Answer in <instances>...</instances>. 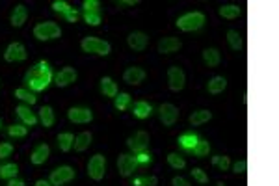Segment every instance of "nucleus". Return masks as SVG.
Here are the masks:
<instances>
[{"label": "nucleus", "mask_w": 279, "mask_h": 186, "mask_svg": "<svg viewBox=\"0 0 279 186\" xmlns=\"http://www.w3.org/2000/svg\"><path fill=\"white\" fill-rule=\"evenodd\" d=\"M52 82V69L49 65V62H37L34 67H30L25 73V84L26 88H30L32 93L45 92Z\"/></svg>", "instance_id": "obj_1"}, {"label": "nucleus", "mask_w": 279, "mask_h": 186, "mask_svg": "<svg viewBox=\"0 0 279 186\" xmlns=\"http://www.w3.org/2000/svg\"><path fill=\"white\" fill-rule=\"evenodd\" d=\"M205 21H207L205 13L190 11V13H185V15H181L177 19V28L183 30V32H195V30H199L205 25Z\"/></svg>", "instance_id": "obj_2"}, {"label": "nucleus", "mask_w": 279, "mask_h": 186, "mask_svg": "<svg viewBox=\"0 0 279 186\" xmlns=\"http://www.w3.org/2000/svg\"><path fill=\"white\" fill-rule=\"evenodd\" d=\"M82 51L88 52V54H97V56H108L112 52V45L104 39H99V37H93V35H88L82 39L80 43Z\"/></svg>", "instance_id": "obj_3"}, {"label": "nucleus", "mask_w": 279, "mask_h": 186, "mask_svg": "<svg viewBox=\"0 0 279 186\" xmlns=\"http://www.w3.org/2000/svg\"><path fill=\"white\" fill-rule=\"evenodd\" d=\"M62 35V28L60 25L47 21V23H39L34 26V37L39 41H51V39H58Z\"/></svg>", "instance_id": "obj_4"}, {"label": "nucleus", "mask_w": 279, "mask_h": 186, "mask_svg": "<svg viewBox=\"0 0 279 186\" xmlns=\"http://www.w3.org/2000/svg\"><path fill=\"white\" fill-rule=\"evenodd\" d=\"M76 177V171L71 166H60L54 171H51V177H49V183L52 186H63L71 183L73 179Z\"/></svg>", "instance_id": "obj_5"}, {"label": "nucleus", "mask_w": 279, "mask_h": 186, "mask_svg": "<svg viewBox=\"0 0 279 186\" xmlns=\"http://www.w3.org/2000/svg\"><path fill=\"white\" fill-rule=\"evenodd\" d=\"M106 173V158L102 155H93L88 162V175L93 181H102Z\"/></svg>", "instance_id": "obj_6"}, {"label": "nucleus", "mask_w": 279, "mask_h": 186, "mask_svg": "<svg viewBox=\"0 0 279 186\" xmlns=\"http://www.w3.org/2000/svg\"><path fill=\"white\" fill-rule=\"evenodd\" d=\"M149 144H151V138H149V134H147L145 130H138V132H134V134L127 140L128 149L134 153V155L147 151V149H149Z\"/></svg>", "instance_id": "obj_7"}, {"label": "nucleus", "mask_w": 279, "mask_h": 186, "mask_svg": "<svg viewBox=\"0 0 279 186\" xmlns=\"http://www.w3.org/2000/svg\"><path fill=\"white\" fill-rule=\"evenodd\" d=\"M168 86L171 92H183L185 90L186 75L179 65H173V67L168 69Z\"/></svg>", "instance_id": "obj_8"}, {"label": "nucleus", "mask_w": 279, "mask_h": 186, "mask_svg": "<svg viewBox=\"0 0 279 186\" xmlns=\"http://www.w3.org/2000/svg\"><path fill=\"white\" fill-rule=\"evenodd\" d=\"M28 58V52H26L25 45L23 43H9L8 49L4 51V60L9 62V63H17V62H25Z\"/></svg>", "instance_id": "obj_9"}, {"label": "nucleus", "mask_w": 279, "mask_h": 186, "mask_svg": "<svg viewBox=\"0 0 279 186\" xmlns=\"http://www.w3.org/2000/svg\"><path fill=\"white\" fill-rule=\"evenodd\" d=\"M158 118L166 127H173L179 119V108L171 102H164L158 108Z\"/></svg>", "instance_id": "obj_10"}, {"label": "nucleus", "mask_w": 279, "mask_h": 186, "mask_svg": "<svg viewBox=\"0 0 279 186\" xmlns=\"http://www.w3.org/2000/svg\"><path fill=\"white\" fill-rule=\"evenodd\" d=\"M67 118L71 123H76V125H86V123H92L93 119V112L90 108H84V106H73L69 108Z\"/></svg>", "instance_id": "obj_11"}, {"label": "nucleus", "mask_w": 279, "mask_h": 186, "mask_svg": "<svg viewBox=\"0 0 279 186\" xmlns=\"http://www.w3.org/2000/svg\"><path fill=\"white\" fill-rule=\"evenodd\" d=\"M118 169H119V175L121 177H130L138 169V162H136L134 155H119L118 158Z\"/></svg>", "instance_id": "obj_12"}, {"label": "nucleus", "mask_w": 279, "mask_h": 186, "mask_svg": "<svg viewBox=\"0 0 279 186\" xmlns=\"http://www.w3.org/2000/svg\"><path fill=\"white\" fill-rule=\"evenodd\" d=\"M127 43L132 51L142 52V51H145V49H147V45H149V35L145 34V32L136 30V32H130V34H128Z\"/></svg>", "instance_id": "obj_13"}, {"label": "nucleus", "mask_w": 279, "mask_h": 186, "mask_svg": "<svg viewBox=\"0 0 279 186\" xmlns=\"http://www.w3.org/2000/svg\"><path fill=\"white\" fill-rule=\"evenodd\" d=\"M76 78H78V73H76L75 67H63L60 69V73L56 75V86L58 88H67L73 82H76Z\"/></svg>", "instance_id": "obj_14"}, {"label": "nucleus", "mask_w": 279, "mask_h": 186, "mask_svg": "<svg viewBox=\"0 0 279 186\" xmlns=\"http://www.w3.org/2000/svg\"><path fill=\"white\" fill-rule=\"evenodd\" d=\"M183 41L179 37H162L158 41V52L160 54H173V52L181 51Z\"/></svg>", "instance_id": "obj_15"}, {"label": "nucleus", "mask_w": 279, "mask_h": 186, "mask_svg": "<svg viewBox=\"0 0 279 186\" xmlns=\"http://www.w3.org/2000/svg\"><path fill=\"white\" fill-rule=\"evenodd\" d=\"M15 112H17L19 119L23 121V125H25V127H35V125H37V121H39L37 116L30 110V106H26V104H19L17 108H15Z\"/></svg>", "instance_id": "obj_16"}, {"label": "nucleus", "mask_w": 279, "mask_h": 186, "mask_svg": "<svg viewBox=\"0 0 279 186\" xmlns=\"http://www.w3.org/2000/svg\"><path fill=\"white\" fill-rule=\"evenodd\" d=\"M49 156H51V147L47 144H39L32 151V155H30V162L34 166H41V164H45V162L49 160Z\"/></svg>", "instance_id": "obj_17"}, {"label": "nucleus", "mask_w": 279, "mask_h": 186, "mask_svg": "<svg viewBox=\"0 0 279 186\" xmlns=\"http://www.w3.org/2000/svg\"><path fill=\"white\" fill-rule=\"evenodd\" d=\"M123 80H125L128 86L142 84L145 80V71L142 67H128L125 69V73H123Z\"/></svg>", "instance_id": "obj_18"}, {"label": "nucleus", "mask_w": 279, "mask_h": 186, "mask_svg": "<svg viewBox=\"0 0 279 186\" xmlns=\"http://www.w3.org/2000/svg\"><path fill=\"white\" fill-rule=\"evenodd\" d=\"M26 19H28V9H26L23 4H17L15 9L11 11V17H9L11 25L15 26V28H21V26L26 23Z\"/></svg>", "instance_id": "obj_19"}, {"label": "nucleus", "mask_w": 279, "mask_h": 186, "mask_svg": "<svg viewBox=\"0 0 279 186\" xmlns=\"http://www.w3.org/2000/svg\"><path fill=\"white\" fill-rule=\"evenodd\" d=\"M92 140L93 136L92 132H88V130H84V132H80V134L75 136V144H73V147H75L76 153H84L90 145H92Z\"/></svg>", "instance_id": "obj_20"}, {"label": "nucleus", "mask_w": 279, "mask_h": 186, "mask_svg": "<svg viewBox=\"0 0 279 186\" xmlns=\"http://www.w3.org/2000/svg\"><path fill=\"white\" fill-rule=\"evenodd\" d=\"M211 119H212L211 110H195L194 114L188 118V121H190L192 127H201V125H205V123H209Z\"/></svg>", "instance_id": "obj_21"}, {"label": "nucleus", "mask_w": 279, "mask_h": 186, "mask_svg": "<svg viewBox=\"0 0 279 186\" xmlns=\"http://www.w3.org/2000/svg\"><path fill=\"white\" fill-rule=\"evenodd\" d=\"M203 62L209 65V67H218L221 62V54L218 49H214V47H209V49H205L203 51Z\"/></svg>", "instance_id": "obj_22"}, {"label": "nucleus", "mask_w": 279, "mask_h": 186, "mask_svg": "<svg viewBox=\"0 0 279 186\" xmlns=\"http://www.w3.org/2000/svg\"><path fill=\"white\" fill-rule=\"evenodd\" d=\"M225 88H227V80L223 76H212L209 80V84H207V92L211 95H220Z\"/></svg>", "instance_id": "obj_23"}, {"label": "nucleus", "mask_w": 279, "mask_h": 186, "mask_svg": "<svg viewBox=\"0 0 279 186\" xmlns=\"http://www.w3.org/2000/svg\"><path fill=\"white\" fill-rule=\"evenodd\" d=\"M132 114L138 119H147L153 114V106L145 101H138L132 104Z\"/></svg>", "instance_id": "obj_24"}, {"label": "nucleus", "mask_w": 279, "mask_h": 186, "mask_svg": "<svg viewBox=\"0 0 279 186\" xmlns=\"http://www.w3.org/2000/svg\"><path fill=\"white\" fill-rule=\"evenodd\" d=\"M39 121H41V125L45 128H51L54 125V121H56V116H54V110H52V106L49 104H45L41 106V110H39Z\"/></svg>", "instance_id": "obj_25"}, {"label": "nucleus", "mask_w": 279, "mask_h": 186, "mask_svg": "<svg viewBox=\"0 0 279 186\" xmlns=\"http://www.w3.org/2000/svg\"><path fill=\"white\" fill-rule=\"evenodd\" d=\"M218 13H220V17L227 19V21H233V19L240 17L242 9H240V6H237V4H225V6H221V8L218 9Z\"/></svg>", "instance_id": "obj_26"}, {"label": "nucleus", "mask_w": 279, "mask_h": 186, "mask_svg": "<svg viewBox=\"0 0 279 186\" xmlns=\"http://www.w3.org/2000/svg\"><path fill=\"white\" fill-rule=\"evenodd\" d=\"M177 142L185 151H194V147H195V144L199 142V138H197V134H194V132H185Z\"/></svg>", "instance_id": "obj_27"}, {"label": "nucleus", "mask_w": 279, "mask_h": 186, "mask_svg": "<svg viewBox=\"0 0 279 186\" xmlns=\"http://www.w3.org/2000/svg\"><path fill=\"white\" fill-rule=\"evenodd\" d=\"M101 92L104 93V97H116L118 95V84L112 80L110 76H102L101 78Z\"/></svg>", "instance_id": "obj_28"}, {"label": "nucleus", "mask_w": 279, "mask_h": 186, "mask_svg": "<svg viewBox=\"0 0 279 186\" xmlns=\"http://www.w3.org/2000/svg\"><path fill=\"white\" fill-rule=\"evenodd\" d=\"M56 140H58L60 151L69 153L71 149H73V144H75V136L71 134V132H60Z\"/></svg>", "instance_id": "obj_29"}, {"label": "nucleus", "mask_w": 279, "mask_h": 186, "mask_svg": "<svg viewBox=\"0 0 279 186\" xmlns=\"http://www.w3.org/2000/svg\"><path fill=\"white\" fill-rule=\"evenodd\" d=\"M227 43L233 51H242L244 49V39L237 30H229L227 32Z\"/></svg>", "instance_id": "obj_30"}, {"label": "nucleus", "mask_w": 279, "mask_h": 186, "mask_svg": "<svg viewBox=\"0 0 279 186\" xmlns=\"http://www.w3.org/2000/svg\"><path fill=\"white\" fill-rule=\"evenodd\" d=\"M13 95H15L17 99H21V101H25L26 106H32V104H35V102H37V97H35V93H32L30 90H26V88H17Z\"/></svg>", "instance_id": "obj_31"}, {"label": "nucleus", "mask_w": 279, "mask_h": 186, "mask_svg": "<svg viewBox=\"0 0 279 186\" xmlns=\"http://www.w3.org/2000/svg\"><path fill=\"white\" fill-rule=\"evenodd\" d=\"M114 106H116V110L125 112L130 106V95L128 93H118L114 97Z\"/></svg>", "instance_id": "obj_32"}, {"label": "nucleus", "mask_w": 279, "mask_h": 186, "mask_svg": "<svg viewBox=\"0 0 279 186\" xmlns=\"http://www.w3.org/2000/svg\"><path fill=\"white\" fill-rule=\"evenodd\" d=\"M19 173V166L17 164H4V166H0V179H15V175Z\"/></svg>", "instance_id": "obj_33"}, {"label": "nucleus", "mask_w": 279, "mask_h": 186, "mask_svg": "<svg viewBox=\"0 0 279 186\" xmlns=\"http://www.w3.org/2000/svg\"><path fill=\"white\" fill-rule=\"evenodd\" d=\"M168 164L171 166L173 169H185L186 168V160L179 155V153H169L168 155Z\"/></svg>", "instance_id": "obj_34"}, {"label": "nucleus", "mask_w": 279, "mask_h": 186, "mask_svg": "<svg viewBox=\"0 0 279 186\" xmlns=\"http://www.w3.org/2000/svg\"><path fill=\"white\" fill-rule=\"evenodd\" d=\"M158 185V179L155 175H140V177H134L132 181V186H156Z\"/></svg>", "instance_id": "obj_35"}, {"label": "nucleus", "mask_w": 279, "mask_h": 186, "mask_svg": "<svg viewBox=\"0 0 279 186\" xmlns=\"http://www.w3.org/2000/svg\"><path fill=\"white\" fill-rule=\"evenodd\" d=\"M209 153H211V144L209 142H205V140H199L194 147V155L197 158H203V156H209Z\"/></svg>", "instance_id": "obj_36"}, {"label": "nucleus", "mask_w": 279, "mask_h": 186, "mask_svg": "<svg viewBox=\"0 0 279 186\" xmlns=\"http://www.w3.org/2000/svg\"><path fill=\"white\" fill-rule=\"evenodd\" d=\"M8 134L11 136V138H25V136L28 134V127L19 125V123H13V125L8 127Z\"/></svg>", "instance_id": "obj_37"}, {"label": "nucleus", "mask_w": 279, "mask_h": 186, "mask_svg": "<svg viewBox=\"0 0 279 186\" xmlns=\"http://www.w3.org/2000/svg\"><path fill=\"white\" fill-rule=\"evenodd\" d=\"M212 164L216 166V168H220L221 171H227L231 168V160H229V156L225 155H216V156H212Z\"/></svg>", "instance_id": "obj_38"}, {"label": "nucleus", "mask_w": 279, "mask_h": 186, "mask_svg": "<svg viewBox=\"0 0 279 186\" xmlns=\"http://www.w3.org/2000/svg\"><path fill=\"white\" fill-rule=\"evenodd\" d=\"M136 156V162H138V168H145V166H149L153 162V156H151V153H138V155H134Z\"/></svg>", "instance_id": "obj_39"}, {"label": "nucleus", "mask_w": 279, "mask_h": 186, "mask_svg": "<svg viewBox=\"0 0 279 186\" xmlns=\"http://www.w3.org/2000/svg\"><path fill=\"white\" fill-rule=\"evenodd\" d=\"M82 8H84V13H97L101 8V2L99 0H84Z\"/></svg>", "instance_id": "obj_40"}, {"label": "nucleus", "mask_w": 279, "mask_h": 186, "mask_svg": "<svg viewBox=\"0 0 279 186\" xmlns=\"http://www.w3.org/2000/svg\"><path fill=\"white\" fill-rule=\"evenodd\" d=\"M192 177H194L195 181L199 183V185H207V183H209V175H207V173H205L201 168H194V169H192Z\"/></svg>", "instance_id": "obj_41"}, {"label": "nucleus", "mask_w": 279, "mask_h": 186, "mask_svg": "<svg viewBox=\"0 0 279 186\" xmlns=\"http://www.w3.org/2000/svg\"><path fill=\"white\" fill-rule=\"evenodd\" d=\"M84 21L90 26H99L102 19H101V13L97 11V13H84Z\"/></svg>", "instance_id": "obj_42"}, {"label": "nucleus", "mask_w": 279, "mask_h": 186, "mask_svg": "<svg viewBox=\"0 0 279 186\" xmlns=\"http://www.w3.org/2000/svg\"><path fill=\"white\" fill-rule=\"evenodd\" d=\"M69 8H71V6H69L65 0H54V2H52V9H54L56 13H62V15H63Z\"/></svg>", "instance_id": "obj_43"}, {"label": "nucleus", "mask_w": 279, "mask_h": 186, "mask_svg": "<svg viewBox=\"0 0 279 186\" xmlns=\"http://www.w3.org/2000/svg\"><path fill=\"white\" fill-rule=\"evenodd\" d=\"M62 17L65 19L67 23H71V25H73V23H76V21H78V17H80V15H78V11H76L75 8H69L67 11L62 15Z\"/></svg>", "instance_id": "obj_44"}, {"label": "nucleus", "mask_w": 279, "mask_h": 186, "mask_svg": "<svg viewBox=\"0 0 279 186\" xmlns=\"http://www.w3.org/2000/svg\"><path fill=\"white\" fill-rule=\"evenodd\" d=\"M11 153H13V145L8 144V142L0 144V158H8Z\"/></svg>", "instance_id": "obj_45"}, {"label": "nucleus", "mask_w": 279, "mask_h": 186, "mask_svg": "<svg viewBox=\"0 0 279 186\" xmlns=\"http://www.w3.org/2000/svg\"><path fill=\"white\" fill-rule=\"evenodd\" d=\"M246 169H248V160H244V158H242V160H237L235 162V164H233V171H235V173H244Z\"/></svg>", "instance_id": "obj_46"}, {"label": "nucleus", "mask_w": 279, "mask_h": 186, "mask_svg": "<svg viewBox=\"0 0 279 186\" xmlns=\"http://www.w3.org/2000/svg\"><path fill=\"white\" fill-rule=\"evenodd\" d=\"M140 0H118L119 8H128V6H138Z\"/></svg>", "instance_id": "obj_47"}, {"label": "nucleus", "mask_w": 279, "mask_h": 186, "mask_svg": "<svg viewBox=\"0 0 279 186\" xmlns=\"http://www.w3.org/2000/svg\"><path fill=\"white\" fill-rule=\"evenodd\" d=\"M171 185H173V186H192L188 181H186V179H183V177H173Z\"/></svg>", "instance_id": "obj_48"}, {"label": "nucleus", "mask_w": 279, "mask_h": 186, "mask_svg": "<svg viewBox=\"0 0 279 186\" xmlns=\"http://www.w3.org/2000/svg\"><path fill=\"white\" fill-rule=\"evenodd\" d=\"M8 186H25V181H21V179H9Z\"/></svg>", "instance_id": "obj_49"}, {"label": "nucleus", "mask_w": 279, "mask_h": 186, "mask_svg": "<svg viewBox=\"0 0 279 186\" xmlns=\"http://www.w3.org/2000/svg\"><path fill=\"white\" fill-rule=\"evenodd\" d=\"M35 186H52L49 181H45V179H39V181H35Z\"/></svg>", "instance_id": "obj_50"}, {"label": "nucleus", "mask_w": 279, "mask_h": 186, "mask_svg": "<svg viewBox=\"0 0 279 186\" xmlns=\"http://www.w3.org/2000/svg\"><path fill=\"white\" fill-rule=\"evenodd\" d=\"M216 186H225V185H223V183H218V185H216Z\"/></svg>", "instance_id": "obj_51"}, {"label": "nucleus", "mask_w": 279, "mask_h": 186, "mask_svg": "<svg viewBox=\"0 0 279 186\" xmlns=\"http://www.w3.org/2000/svg\"><path fill=\"white\" fill-rule=\"evenodd\" d=\"M0 127H2V119H0Z\"/></svg>", "instance_id": "obj_52"}]
</instances>
